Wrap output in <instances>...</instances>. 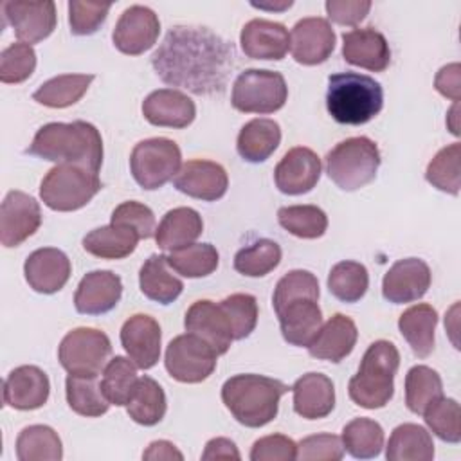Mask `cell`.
I'll use <instances>...</instances> for the list:
<instances>
[{
  "label": "cell",
  "instance_id": "obj_1",
  "mask_svg": "<svg viewBox=\"0 0 461 461\" xmlns=\"http://www.w3.org/2000/svg\"><path fill=\"white\" fill-rule=\"evenodd\" d=\"M234 63V45L200 25L171 27L151 56V67L166 85L196 95L223 92Z\"/></svg>",
  "mask_w": 461,
  "mask_h": 461
},
{
  "label": "cell",
  "instance_id": "obj_2",
  "mask_svg": "<svg viewBox=\"0 0 461 461\" xmlns=\"http://www.w3.org/2000/svg\"><path fill=\"white\" fill-rule=\"evenodd\" d=\"M27 153L97 173L103 164V139L99 130L85 121L49 122L36 131Z\"/></svg>",
  "mask_w": 461,
  "mask_h": 461
},
{
  "label": "cell",
  "instance_id": "obj_3",
  "mask_svg": "<svg viewBox=\"0 0 461 461\" xmlns=\"http://www.w3.org/2000/svg\"><path fill=\"white\" fill-rule=\"evenodd\" d=\"M288 389L281 380L263 375H234L221 385V402L238 423L259 429L277 416L279 400Z\"/></svg>",
  "mask_w": 461,
  "mask_h": 461
},
{
  "label": "cell",
  "instance_id": "obj_4",
  "mask_svg": "<svg viewBox=\"0 0 461 461\" xmlns=\"http://www.w3.org/2000/svg\"><path fill=\"white\" fill-rule=\"evenodd\" d=\"M384 106L382 85L358 72H337L328 77L326 108L340 124H366Z\"/></svg>",
  "mask_w": 461,
  "mask_h": 461
},
{
  "label": "cell",
  "instance_id": "obj_5",
  "mask_svg": "<svg viewBox=\"0 0 461 461\" xmlns=\"http://www.w3.org/2000/svg\"><path fill=\"white\" fill-rule=\"evenodd\" d=\"M400 353L389 340H375L364 353L357 375L349 380V398L364 409H382L394 394Z\"/></svg>",
  "mask_w": 461,
  "mask_h": 461
},
{
  "label": "cell",
  "instance_id": "obj_6",
  "mask_svg": "<svg viewBox=\"0 0 461 461\" xmlns=\"http://www.w3.org/2000/svg\"><path fill=\"white\" fill-rule=\"evenodd\" d=\"M378 146L367 137L340 140L326 155V173L342 191H357L375 180L380 167Z\"/></svg>",
  "mask_w": 461,
  "mask_h": 461
},
{
  "label": "cell",
  "instance_id": "obj_7",
  "mask_svg": "<svg viewBox=\"0 0 461 461\" xmlns=\"http://www.w3.org/2000/svg\"><path fill=\"white\" fill-rule=\"evenodd\" d=\"M101 187L97 173L74 164H58L43 176L40 198L49 209L68 212L85 207Z\"/></svg>",
  "mask_w": 461,
  "mask_h": 461
},
{
  "label": "cell",
  "instance_id": "obj_8",
  "mask_svg": "<svg viewBox=\"0 0 461 461\" xmlns=\"http://www.w3.org/2000/svg\"><path fill=\"white\" fill-rule=\"evenodd\" d=\"M182 167V153L175 140L166 137H151L135 144L130 155V169L135 182L153 191L176 176Z\"/></svg>",
  "mask_w": 461,
  "mask_h": 461
},
{
  "label": "cell",
  "instance_id": "obj_9",
  "mask_svg": "<svg viewBox=\"0 0 461 461\" xmlns=\"http://www.w3.org/2000/svg\"><path fill=\"white\" fill-rule=\"evenodd\" d=\"M288 86L283 74L265 68L243 70L234 85L230 103L243 113H274L285 106Z\"/></svg>",
  "mask_w": 461,
  "mask_h": 461
},
{
  "label": "cell",
  "instance_id": "obj_10",
  "mask_svg": "<svg viewBox=\"0 0 461 461\" xmlns=\"http://www.w3.org/2000/svg\"><path fill=\"white\" fill-rule=\"evenodd\" d=\"M112 353L110 339L95 328H76L68 331L58 348V360L68 375L99 376Z\"/></svg>",
  "mask_w": 461,
  "mask_h": 461
},
{
  "label": "cell",
  "instance_id": "obj_11",
  "mask_svg": "<svg viewBox=\"0 0 461 461\" xmlns=\"http://www.w3.org/2000/svg\"><path fill=\"white\" fill-rule=\"evenodd\" d=\"M214 349L193 333L176 335L166 348V371L182 384H198L207 380L216 367Z\"/></svg>",
  "mask_w": 461,
  "mask_h": 461
},
{
  "label": "cell",
  "instance_id": "obj_12",
  "mask_svg": "<svg viewBox=\"0 0 461 461\" xmlns=\"http://www.w3.org/2000/svg\"><path fill=\"white\" fill-rule=\"evenodd\" d=\"M160 32V20L146 5H130L119 16L112 32V41L117 50L128 56H139L151 49Z\"/></svg>",
  "mask_w": 461,
  "mask_h": 461
},
{
  "label": "cell",
  "instance_id": "obj_13",
  "mask_svg": "<svg viewBox=\"0 0 461 461\" xmlns=\"http://www.w3.org/2000/svg\"><path fill=\"white\" fill-rule=\"evenodd\" d=\"M41 225V209L36 198L23 191H9L0 207V241L18 247Z\"/></svg>",
  "mask_w": 461,
  "mask_h": 461
},
{
  "label": "cell",
  "instance_id": "obj_14",
  "mask_svg": "<svg viewBox=\"0 0 461 461\" xmlns=\"http://www.w3.org/2000/svg\"><path fill=\"white\" fill-rule=\"evenodd\" d=\"M335 49V32L326 18L308 16L299 20L290 32V50L301 65L324 63Z\"/></svg>",
  "mask_w": 461,
  "mask_h": 461
},
{
  "label": "cell",
  "instance_id": "obj_15",
  "mask_svg": "<svg viewBox=\"0 0 461 461\" xmlns=\"http://www.w3.org/2000/svg\"><path fill=\"white\" fill-rule=\"evenodd\" d=\"M430 279V268L423 259H398L384 276L382 295L393 304L412 303L427 294Z\"/></svg>",
  "mask_w": 461,
  "mask_h": 461
},
{
  "label": "cell",
  "instance_id": "obj_16",
  "mask_svg": "<svg viewBox=\"0 0 461 461\" xmlns=\"http://www.w3.org/2000/svg\"><path fill=\"white\" fill-rule=\"evenodd\" d=\"M4 16L22 43H38L56 27V5L43 2H4Z\"/></svg>",
  "mask_w": 461,
  "mask_h": 461
},
{
  "label": "cell",
  "instance_id": "obj_17",
  "mask_svg": "<svg viewBox=\"0 0 461 461\" xmlns=\"http://www.w3.org/2000/svg\"><path fill=\"white\" fill-rule=\"evenodd\" d=\"M173 184L180 193L191 198L214 202L227 193L229 176L221 164L212 160L194 158L182 164Z\"/></svg>",
  "mask_w": 461,
  "mask_h": 461
},
{
  "label": "cell",
  "instance_id": "obj_18",
  "mask_svg": "<svg viewBox=\"0 0 461 461\" xmlns=\"http://www.w3.org/2000/svg\"><path fill=\"white\" fill-rule=\"evenodd\" d=\"M184 326H185V331L207 342L218 357L227 353V349L234 340L230 322L225 312L221 310L220 303H212L209 299L194 301L189 306V310L185 312Z\"/></svg>",
  "mask_w": 461,
  "mask_h": 461
},
{
  "label": "cell",
  "instance_id": "obj_19",
  "mask_svg": "<svg viewBox=\"0 0 461 461\" xmlns=\"http://www.w3.org/2000/svg\"><path fill=\"white\" fill-rule=\"evenodd\" d=\"M321 158L304 146L288 149L274 169V180L285 194H304L312 191L321 178Z\"/></svg>",
  "mask_w": 461,
  "mask_h": 461
},
{
  "label": "cell",
  "instance_id": "obj_20",
  "mask_svg": "<svg viewBox=\"0 0 461 461\" xmlns=\"http://www.w3.org/2000/svg\"><path fill=\"white\" fill-rule=\"evenodd\" d=\"M160 342V326L146 313L131 315L121 328V344L139 369H151L158 362Z\"/></svg>",
  "mask_w": 461,
  "mask_h": 461
},
{
  "label": "cell",
  "instance_id": "obj_21",
  "mask_svg": "<svg viewBox=\"0 0 461 461\" xmlns=\"http://www.w3.org/2000/svg\"><path fill=\"white\" fill-rule=\"evenodd\" d=\"M68 256L54 247H43L29 254L23 263V274L29 286L38 294L59 292L70 277Z\"/></svg>",
  "mask_w": 461,
  "mask_h": 461
},
{
  "label": "cell",
  "instance_id": "obj_22",
  "mask_svg": "<svg viewBox=\"0 0 461 461\" xmlns=\"http://www.w3.org/2000/svg\"><path fill=\"white\" fill-rule=\"evenodd\" d=\"M50 382L38 366L14 367L4 380V403L18 411H34L47 403Z\"/></svg>",
  "mask_w": 461,
  "mask_h": 461
},
{
  "label": "cell",
  "instance_id": "obj_23",
  "mask_svg": "<svg viewBox=\"0 0 461 461\" xmlns=\"http://www.w3.org/2000/svg\"><path fill=\"white\" fill-rule=\"evenodd\" d=\"M122 281L112 270H92L77 285L74 306L83 315H101L117 306Z\"/></svg>",
  "mask_w": 461,
  "mask_h": 461
},
{
  "label": "cell",
  "instance_id": "obj_24",
  "mask_svg": "<svg viewBox=\"0 0 461 461\" xmlns=\"http://www.w3.org/2000/svg\"><path fill=\"white\" fill-rule=\"evenodd\" d=\"M342 58L349 65L371 72H384L391 63V49L380 31L362 27L342 34Z\"/></svg>",
  "mask_w": 461,
  "mask_h": 461
},
{
  "label": "cell",
  "instance_id": "obj_25",
  "mask_svg": "<svg viewBox=\"0 0 461 461\" xmlns=\"http://www.w3.org/2000/svg\"><path fill=\"white\" fill-rule=\"evenodd\" d=\"M240 43L252 59H283L290 49V34L279 22L254 18L243 25Z\"/></svg>",
  "mask_w": 461,
  "mask_h": 461
},
{
  "label": "cell",
  "instance_id": "obj_26",
  "mask_svg": "<svg viewBox=\"0 0 461 461\" xmlns=\"http://www.w3.org/2000/svg\"><path fill=\"white\" fill-rule=\"evenodd\" d=\"M142 115L153 126L185 128L196 117V106L184 92L160 88L142 101Z\"/></svg>",
  "mask_w": 461,
  "mask_h": 461
},
{
  "label": "cell",
  "instance_id": "obj_27",
  "mask_svg": "<svg viewBox=\"0 0 461 461\" xmlns=\"http://www.w3.org/2000/svg\"><path fill=\"white\" fill-rule=\"evenodd\" d=\"M357 324L344 313L331 315L317 331L313 340L308 344V353L313 358L340 362L344 360L357 344Z\"/></svg>",
  "mask_w": 461,
  "mask_h": 461
},
{
  "label": "cell",
  "instance_id": "obj_28",
  "mask_svg": "<svg viewBox=\"0 0 461 461\" xmlns=\"http://www.w3.org/2000/svg\"><path fill=\"white\" fill-rule=\"evenodd\" d=\"M283 339L299 348H308L322 326V312L315 299H294L276 312Z\"/></svg>",
  "mask_w": 461,
  "mask_h": 461
},
{
  "label": "cell",
  "instance_id": "obj_29",
  "mask_svg": "<svg viewBox=\"0 0 461 461\" xmlns=\"http://www.w3.org/2000/svg\"><path fill=\"white\" fill-rule=\"evenodd\" d=\"M294 411L306 420L326 418L335 407L333 382L322 373H306L295 380Z\"/></svg>",
  "mask_w": 461,
  "mask_h": 461
},
{
  "label": "cell",
  "instance_id": "obj_30",
  "mask_svg": "<svg viewBox=\"0 0 461 461\" xmlns=\"http://www.w3.org/2000/svg\"><path fill=\"white\" fill-rule=\"evenodd\" d=\"M202 230L203 221L198 211L191 207H175L162 216L155 230V241L162 250L171 252L194 243Z\"/></svg>",
  "mask_w": 461,
  "mask_h": 461
},
{
  "label": "cell",
  "instance_id": "obj_31",
  "mask_svg": "<svg viewBox=\"0 0 461 461\" xmlns=\"http://www.w3.org/2000/svg\"><path fill=\"white\" fill-rule=\"evenodd\" d=\"M281 142V128L274 119L258 117L241 126L236 140L240 157L247 162H265Z\"/></svg>",
  "mask_w": 461,
  "mask_h": 461
},
{
  "label": "cell",
  "instance_id": "obj_32",
  "mask_svg": "<svg viewBox=\"0 0 461 461\" xmlns=\"http://www.w3.org/2000/svg\"><path fill=\"white\" fill-rule=\"evenodd\" d=\"M140 292L158 303L171 304L184 290V283L169 270L167 258L164 254H151L139 272Z\"/></svg>",
  "mask_w": 461,
  "mask_h": 461
},
{
  "label": "cell",
  "instance_id": "obj_33",
  "mask_svg": "<svg viewBox=\"0 0 461 461\" xmlns=\"http://www.w3.org/2000/svg\"><path fill=\"white\" fill-rule=\"evenodd\" d=\"M438 312L430 304H414L398 319V330L418 358H427L434 349Z\"/></svg>",
  "mask_w": 461,
  "mask_h": 461
},
{
  "label": "cell",
  "instance_id": "obj_34",
  "mask_svg": "<svg viewBox=\"0 0 461 461\" xmlns=\"http://www.w3.org/2000/svg\"><path fill=\"white\" fill-rule=\"evenodd\" d=\"M389 461H430L434 457V443L430 432L418 423L398 425L385 447Z\"/></svg>",
  "mask_w": 461,
  "mask_h": 461
},
{
  "label": "cell",
  "instance_id": "obj_35",
  "mask_svg": "<svg viewBox=\"0 0 461 461\" xmlns=\"http://www.w3.org/2000/svg\"><path fill=\"white\" fill-rule=\"evenodd\" d=\"M139 240L133 229L110 223L90 230L83 238V249L101 259H122L135 250Z\"/></svg>",
  "mask_w": 461,
  "mask_h": 461
},
{
  "label": "cell",
  "instance_id": "obj_36",
  "mask_svg": "<svg viewBox=\"0 0 461 461\" xmlns=\"http://www.w3.org/2000/svg\"><path fill=\"white\" fill-rule=\"evenodd\" d=\"M166 394L151 376H140L126 403L128 416L144 427L157 425L166 414Z\"/></svg>",
  "mask_w": 461,
  "mask_h": 461
},
{
  "label": "cell",
  "instance_id": "obj_37",
  "mask_svg": "<svg viewBox=\"0 0 461 461\" xmlns=\"http://www.w3.org/2000/svg\"><path fill=\"white\" fill-rule=\"evenodd\" d=\"M92 81V74H61L45 81L32 94V99L49 108H67L85 95Z\"/></svg>",
  "mask_w": 461,
  "mask_h": 461
},
{
  "label": "cell",
  "instance_id": "obj_38",
  "mask_svg": "<svg viewBox=\"0 0 461 461\" xmlns=\"http://www.w3.org/2000/svg\"><path fill=\"white\" fill-rule=\"evenodd\" d=\"M20 461H59L63 447L58 432L47 425H29L16 438Z\"/></svg>",
  "mask_w": 461,
  "mask_h": 461
},
{
  "label": "cell",
  "instance_id": "obj_39",
  "mask_svg": "<svg viewBox=\"0 0 461 461\" xmlns=\"http://www.w3.org/2000/svg\"><path fill=\"white\" fill-rule=\"evenodd\" d=\"M344 450L355 459H373L382 452L384 429L371 418H355L342 429Z\"/></svg>",
  "mask_w": 461,
  "mask_h": 461
},
{
  "label": "cell",
  "instance_id": "obj_40",
  "mask_svg": "<svg viewBox=\"0 0 461 461\" xmlns=\"http://www.w3.org/2000/svg\"><path fill=\"white\" fill-rule=\"evenodd\" d=\"M65 393H67L68 407L76 414H81L86 418L103 416L112 405L104 398L101 391V382H97V376L68 375L65 380Z\"/></svg>",
  "mask_w": 461,
  "mask_h": 461
},
{
  "label": "cell",
  "instance_id": "obj_41",
  "mask_svg": "<svg viewBox=\"0 0 461 461\" xmlns=\"http://www.w3.org/2000/svg\"><path fill=\"white\" fill-rule=\"evenodd\" d=\"M369 286L367 268L358 261H340L328 274V290L342 303L360 301Z\"/></svg>",
  "mask_w": 461,
  "mask_h": 461
},
{
  "label": "cell",
  "instance_id": "obj_42",
  "mask_svg": "<svg viewBox=\"0 0 461 461\" xmlns=\"http://www.w3.org/2000/svg\"><path fill=\"white\" fill-rule=\"evenodd\" d=\"M439 396H443V382L438 371L429 366H414L405 375V403L414 414L423 411Z\"/></svg>",
  "mask_w": 461,
  "mask_h": 461
},
{
  "label": "cell",
  "instance_id": "obj_43",
  "mask_svg": "<svg viewBox=\"0 0 461 461\" xmlns=\"http://www.w3.org/2000/svg\"><path fill=\"white\" fill-rule=\"evenodd\" d=\"M166 258L176 274L189 279L212 274L220 261L218 250L211 243H191L187 247L171 250Z\"/></svg>",
  "mask_w": 461,
  "mask_h": 461
},
{
  "label": "cell",
  "instance_id": "obj_44",
  "mask_svg": "<svg viewBox=\"0 0 461 461\" xmlns=\"http://www.w3.org/2000/svg\"><path fill=\"white\" fill-rule=\"evenodd\" d=\"M137 366L126 357H113L103 369L101 391L112 405H126L137 385Z\"/></svg>",
  "mask_w": 461,
  "mask_h": 461
},
{
  "label": "cell",
  "instance_id": "obj_45",
  "mask_svg": "<svg viewBox=\"0 0 461 461\" xmlns=\"http://www.w3.org/2000/svg\"><path fill=\"white\" fill-rule=\"evenodd\" d=\"M281 263V247L268 238L240 249L234 256V270L247 277H263Z\"/></svg>",
  "mask_w": 461,
  "mask_h": 461
},
{
  "label": "cell",
  "instance_id": "obj_46",
  "mask_svg": "<svg viewBox=\"0 0 461 461\" xmlns=\"http://www.w3.org/2000/svg\"><path fill=\"white\" fill-rule=\"evenodd\" d=\"M279 225L303 240L321 238L328 229V216L317 205H288L277 211Z\"/></svg>",
  "mask_w": 461,
  "mask_h": 461
},
{
  "label": "cell",
  "instance_id": "obj_47",
  "mask_svg": "<svg viewBox=\"0 0 461 461\" xmlns=\"http://www.w3.org/2000/svg\"><path fill=\"white\" fill-rule=\"evenodd\" d=\"M459 158H461L459 142L448 144L443 149H439L427 166V171H425L427 182L443 193L457 194L461 187Z\"/></svg>",
  "mask_w": 461,
  "mask_h": 461
},
{
  "label": "cell",
  "instance_id": "obj_48",
  "mask_svg": "<svg viewBox=\"0 0 461 461\" xmlns=\"http://www.w3.org/2000/svg\"><path fill=\"white\" fill-rule=\"evenodd\" d=\"M423 420L427 427L447 443L461 441V427H459V403L454 398L439 396L434 400L425 411Z\"/></svg>",
  "mask_w": 461,
  "mask_h": 461
},
{
  "label": "cell",
  "instance_id": "obj_49",
  "mask_svg": "<svg viewBox=\"0 0 461 461\" xmlns=\"http://www.w3.org/2000/svg\"><path fill=\"white\" fill-rule=\"evenodd\" d=\"M319 281L317 277L308 272V270H290L288 274H285L274 290L272 295V306L274 310H281L286 303L294 301V299H315L319 301Z\"/></svg>",
  "mask_w": 461,
  "mask_h": 461
},
{
  "label": "cell",
  "instance_id": "obj_50",
  "mask_svg": "<svg viewBox=\"0 0 461 461\" xmlns=\"http://www.w3.org/2000/svg\"><path fill=\"white\" fill-rule=\"evenodd\" d=\"M221 310L225 312L234 340L249 337L258 324V301L250 294H232L220 301Z\"/></svg>",
  "mask_w": 461,
  "mask_h": 461
},
{
  "label": "cell",
  "instance_id": "obj_51",
  "mask_svg": "<svg viewBox=\"0 0 461 461\" xmlns=\"http://www.w3.org/2000/svg\"><path fill=\"white\" fill-rule=\"evenodd\" d=\"M36 68V52L29 43H11L0 54V81L16 85L31 77Z\"/></svg>",
  "mask_w": 461,
  "mask_h": 461
},
{
  "label": "cell",
  "instance_id": "obj_52",
  "mask_svg": "<svg viewBox=\"0 0 461 461\" xmlns=\"http://www.w3.org/2000/svg\"><path fill=\"white\" fill-rule=\"evenodd\" d=\"M112 4L101 2H68V25L76 36L94 34L106 20Z\"/></svg>",
  "mask_w": 461,
  "mask_h": 461
},
{
  "label": "cell",
  "instance_id": "obj_53",
  "mask_svg": "<svg viewBox=\"0 0 461 461\" xmlns=\"http://www.w3.org/2000/svg\"><path fill=\"white\" fill-rule=\"evenodd\" d=\"M110 223L133 229L140 240H148L155 236V230H157L153 211L148 205L133 200L122 202L121 205H117L112 212Z\"/></svg>",
  "mask_w": 461,
  "mask_h": 461
},
{
  "label": "cell",
  "instance_id": "obj_54",
  "mask_svg": "<svg viewBox=\"0 0 461 461\" xmlns=\"http://www.w3.org/2000/svg\"><path fill=\"white\" fill-rule=\"evenodd\" d=\"M342 457L344 445L335 434H313L297 445V459L303 461H340Z\"/></svg>",
  "mask_w": 461,
  "mask_h": 461
},
{
  "label": "cell",
  "instance_id": "obj_55",
  "mask_svg": "<svg viewBox=\"0 0 461 461\" xmlns=\"http://www.w3.org/2000/svg\"><path fill=\"white\" fill-rule=\"evenodd\" d=\"M252 461H294L297 459V443L283 434H270L254 441L250 448Z\"/></svg>",
  "mask_w": 461,
  "mask_h": 461
},
{
  "label": "cell",
  "instance_id": "obj_56",
  "mask_svg": "<svg viewBox=\"0 0 461 461\" xmlns=\"http://www.w3.org/2000/svg\"><path fill=\"white\" fill-rule=\"evenodd\" d=\"M328 18L339 25L360 23L371 9L369 0H328L324 4Z\"/></svg>",
  "mask_w": 461,
  "mask_h": 461
},
{
  "label": "cell",
  "instance_id": "obj_57",
  "mask_svg": "<svg viewBox=\"0 0 461 461\" xmlns=\"http://www.w3.org/2000/svg\"><path fill=\"white\" fill-rule=\"evenodd\" d=\"M436 90L452 99L454 103H459L461 99V65L459 63H448L441 67L434 79Z\"/></svg>",
  "mask_w": 461,
  "mask_h": 461
},
{
  "label": "cell",
  "instance_id": "obj_58",
  "mask_svg": "<svg viewBox=\"0 0 461 461\" xmlns=\"http://www.w3.org/2000/svg\"><path fill=\"white\" fill-rule=\"evenodd\" d=\"M240 450L236 447L234 441H230L229 438H212L207 441L203 452H202V459L209 461V459H240Z\"/></svg>",
  "mask_w": 461,
  "mask_h": 461
},
{
  "label": "cell",
  "instance_id": "obj_59",
  "mask_svg": "<svg viewBox=\"0 0 461 461\" xmlns=\"http://www.w3.org/2000/svg\"><path fill=\"white\" fill-rule=\"evenodd\" d=\"M142 459L148 461H171V459H184V454L171 443L166 439H158V441H151L148 445V448L142 452Z\"/></svg>",
  "mask_w": 461,
  "mask_h": 461
},
{
  "label": "cell",
  "instance_id": "obj_60",
  "mask_svg": "<svg viewBox=\"0 0 461 461\" xmlns=\"http://www.w3.org/2000/svg\"><path fill=\"white\" fill-rule=\"evenodd\" d=\"M292 0H283V2H279V4H272V2H252V5L254 7H259V9H268V11H283V9H288V7H292Z\"/></svg>",
  "mask_w": 461,
  "mask_h": 461
},
{
  "label": "cell",
  "instance_id": "obj_61",
  "mask_svg": "<svg viewBox=\"0 0 461 461\" xmlns=\"http://www.w3.org/2000/svg\"><path fill=\"white\" fill-rule=\"evenodd\" d=\"M457 112H459V103H454V106L448 110V115H447V124H448V130H450L454 135H459Z\"/></svg>",
  "mask_w": 461,
  "mask_h": 461
}]
</instances>
